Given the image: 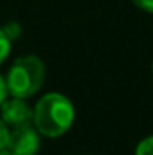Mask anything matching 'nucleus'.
I'll return each mask as SVG.
<instances>
[{
    "instance_id": "f257e3e1",
    "label": "nucleus",
    "mask_w": 153,
    "mask_h": 155,
    "mask_svg": "<svg viewBox=\"0 0 153 155\" xmlns=\"http://www.w3.org/2000/svg\"><path fill=\"white\" fill-rule=\"evenodd\" d=\"M74 105L63 94L50 92L45 94L36 107L33 108V124L47 137H60L63 135L74 123Z\"/></svg>"
},
{
    "instance_id": "f03ea898",
    "label": "nucleus",
    "mask_w": 153,
    "mask_h": 155,
    "mask_svg": "<svg viewBox=\"0 0 153 155\" xmlns=\"http://www.w3.org/2000/svg\"><path fill=\"white\" fill-rule=\"evenodd\" d=\"M45 79V65L34 54H27L18 58L7 76H5V87H7V94H11L13 97H31L38 92L43 85Z\"/></svg>"
},
{
    "instance_id": "7ed1b4c3",
    "label": "nucleus",
    "mask_w": 153,
    "mask_h": 155,
    "mask_svg": "<svg viewBox=\"0 0 153 155\" xmlns=\"http://www.w3.org/2000/svg\"><path fill=\"white\" fill-rule=\"evenodd\" d=\"M40 148V135L34 124H20L13 126L7 135L5 150L13 155H36Z\"/></svg>"
},
{
    "instance_id": "20e7f679",
    "label": "nucleus",
    "mask_w": 153,
    "mask_h": 155,
    "mask_svg": "<svg viewBox=\"0 0 153 155\" xmlns=\"http://www.w3.org/2000/svg\"><path fill=\"white\" fill-rule=\"evenodd\" d=\"M0 112H2V121L5 123V126L13 128V126H20V124H27L33 123V110L31 107L20 99V97H11L5 99L0 105Z\"/></svg>"
},
{
    "instance_id": "39448f33",
    "label": "nucleus",
    "mask_w": 153,
    "mask_h": 155,
    "mask_svg": "<svg viewBox=\"0 0 153 155\" xmlns=\"http://www.w3.org/2000/svg\"><path fill=\"white\" fill-rule=\"evenodd\" d=\"M9 52H11V38L5 35L4 29H0V63L5 61Z\"/></svg>"
},
{
    "instance_id": "423d86ee",
    "label": "nucleus",
    "mask_w": 153,
    "mask_h": 155,
    "mask_svg": "<svg viewBox=\"0 0 153 155\" xmlns=\"http://www.w3.org/2000/svg\"><path fill=\"white\" fill-rule=\"evenodd\" d=\"M135 155H153V135L142 139V141L137 144Z\"/></svg>"
},
{
    "instance_id": "0eeeda50",
    "label": "nucleus",
    "mask_w": 153,
    "mask_h": 155,
    "mask_svg": "<svg viewBox=\"0 0 153 155\" xmlns=\"http://www.w3.org/2000/svg\"><path fill=\"white\" fill-rule=\"evenodd\" d=\"M7 135H9V128L0 119V150H5V146H7Z\"/></svg>"
},
{
    "instance_id": "6e6552de",
    "label": "nucleus",
    "mask_w": 153,
    "mask_h": 155,
    "mask_svg": "<svg viewBox=\"0 0 153 155\" xmlns=\"http://www.w3.org/2000/svg\"><path fill=\"white\" fill-rule=\"evenodd\" d=\"M132 4L146 13H153V0H132Z\"/></svg>"
},
{
    "instance_id": "1a4fd4ad",
    "label": "nucleus",
    "mask_w": 153,
    "mask_h": 155,
    "mask_svg": "<svg viewBox=\"0 0 153 155\" xmlns=\"http://www.w3.org/2000/svg\"><path fill=\"white\" fill-rule=\"evenodd\" d=\"M5 97H7V87H5V79L0 76V105L5 101Z\"/></svg>"
},
{
    "instance_id": "9d476101",
    "label": "nucleus",
    "mask_w": 153,
    "mask_h": 155,
    "mask_svg": "<svg viewBox=\"0 0 153 155\" xmlns=\"http://www.w3.org/2000/svg\"><path fill=\"white\" fill-rule=\"evenodd\" d=\"M0 155H13L11 152H7V150H0Z\"/></svg>"
},
{
    "instance_id": "9b49d317",
    "label": "nucleus",
    "mask_w": 153,
    "mask_h": 155,
    "mask_svg": "<svg viewBox=\"0 0 153 155\" xmlns=\"http://www.w3.org/2000/svg\"><path fill=\"white\" fill-rule=\"evenodd\" d=\"M151 71H153V65H151Z\"/></svg>"
}]
</instances>
